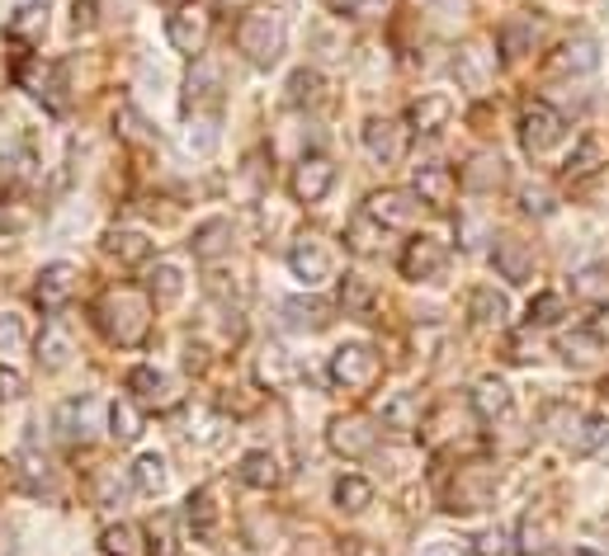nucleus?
I'll use <instances>...</instances> for the list:
<instances>
[{"label":"nucleus","instance_id":"obj_20","mask_svg":"<svg viewBox=\"0 0 609 556\" xmlns=\"http://www.w3.org/2000/svg\"><path fill=\"white\" fill-rule=\"evenodd\" d=\"M487 505H491V476L478 471V467L459 471L454 490H449V509H454V514H473V509H487Z\"/></svg>","mask_w":609,"mask_h":556},{"label":"nucleus","instance_id":"obj_53","mask_svg":"<svg viewBox=\"0 0 609 556\" xmlns=\"http://www.w3.org/2000/svg\"><path fill=\"white\" fill-rule=\"evenodd\" d=\"M151 556H170V514L151 524Z\"/></svg>","mask_w":609,"mask_h":556},{"label":"nucleus","instance_id":"obj_31","mask_svg":"<svg viewBox=\"0 0 609 556\" xmlns=\"http://www.w3.org/2000/svg\"><path fill=\"white\" fill-rule=\"evenodd\" d=\"M38 364H43L48 373L71 364V335H67L62 321H48V330L38 335Z\"/></svg>","mask_w":609,"mask_h":556},{"label":"nucleus","instance_id":"obj_29","mask_svg":"<svg viewBox=\"0 0 609 556\" xmlns=\"http://www.w3.org/2000/svg\"><path fill=\"white\" fill-rule=\"evenodd\" d=\"M534 43H539L534 19H505V24H501V57H505V62H520L524 52H534Z\"/></svg>","mask_w":609,"mask_h":556},{"label":"nucleus","instance_id":"obj_13","mask_svg":"<svg viewBox=\"0 0 609 556\" xmlns=\"http://www.w3.org/2000/svg\"><path fill=\"white\" fill-rule=\"evenodd\" d=\"M369 212L392 231V227H411L421 217V193L416 189H383L369 198Z\"/></svg>","mask_w":609,"mask_h":556},{"label":"nucleus","instance_id":"obj_27","mask_svg":"<svg viewBox=\"0 0 609 556\" xmlns=\"http://www.w3.org/2000/svg\"><path fill=\"white\" fill-rule=\"evenodd\" d=\"M331 321V307L322 297H288L284 302V326L288 330H326Z\"/></svg>","mask_w":609,"mask_h":556},{"label":"nucleus","instance_id":"obj_4","mask_svg":"<svg viewBox=\"0 0 609 556\" xmlns=\"http://www.w3.org/2000/svg\"><path fill=\"white\" fill-rule=\"evenodd\" d=\"M208 33H213V10H208V0H185V6L170 14V24H166L170 48L185 52V57H199V52L208 48Z\"/></svg>","mask_w":609,"mask_h":556},{"label":"nucleus","instance_id":"obj_14","mask_svg":"<svg viewBox=\"0 0 609 556\" xmlns=\"http://www.w3.org/2000/svg\"><path fill=\"white\" fill-rule=\"evenodd\" d=\"M449 118H454V99L440 90H425L421 99H411V109H406V123L416 137H435L440 128H449Z\"/></svg>","mask_w":609,"mask_h":556},{"label":"nucleus","instance_id":"obj_35","mask_svg":"<svg viewBox=\"0 0 609 556\" xmlns=\"http://www.w3.org/2000/svg\"><path fill=\"white\" fill-rule=\"evenodd\" d=\"M180 292H185V278H180V269H175V265H156L147 274V297L156 307H175V302H180Z\"/></svg>","mask_w":609,"mask_h":556},{"label":"nucleus","instance_id":"obj_9","mask_svg":"<svg viewBox=\"0 0 609 556\" xmlns=\"http://www.w3.org/2000/svg\"><path fill=\"white\" fill-rule=\"evenodd\" d=\"M326 444L341 453V458H364L379 444V429H373L369 415H341V420H331L326 429Z\"/></svg>","mask_w":609,"mask_h":556},{"label":"nucleus","instance_id":"obj_44","mask_svg":"<svg viewBox=\"0 0 609 556\" xmlns=\"http://www.w3.org/2000/svg\"><path fill=\"white\" fill-rule=\"evenodd\" d=\"M322 90H326V86H322V76L312 71V67H303V71L288 76V105H298V109H303V105H322Z\"/></svg>","mask_w":609,"mask_h":556},{"label":"nucleus","instance_id":"obj_33","mask_svg":"<svg viewBox=\"0 0 609 556\" xmlns=\"http://www.w3.org/2000/svg\"><path fill=\"white\" fill-rule=\"evenodd\" d=\"M105 250L114 255V260H124V265H143L147 255H151V241L143 231H128V227H114L105 236Z\"/></svg>","mask_w":609,"mask_h":556},{"label":"nucleus","instance_id":"obj_2","mask_svg":"<svg viewBox=\"0 0 609 556\" xmlns=\"http://www.w3.org/2000/svg\"><path fill=\"white\" fill-rule=\"evenodd\" d=\"M237 48L251 67L269 71L284 57V19L279 14H242L237 19Z\"/></svg>","mask_w":609,"mask_h":556},{"label":"nucleus","instance_id":"obj_17","mask_svg":"<svg viewBox=\"0 0 609 556\" xmlns=\"http://www.w3.org/2000/svg\"><path fill=\"white\" fill-rule=\"evenodd\" d=\"M491 260H497V274L505 284H529V278H534V250H529L520 236H501Z\"/></svg>","mask_w":609,"mask_h":556},{"label":"nucleus","instance_id":"obj_6","mask_svg":"<svg viewBox=\"0 0 609 556\" xmlns=\"http://www.w3.org/2000/svg\"><path fill=\"white\" fill-rule=\"evenodd\" d=\"M14 81L24 86L33 99H43L52 113L67 109V95H62V67L57 62H43V57H24V62L14 67Z\"/></svg>","mask_w":609,"mask_h":556},{"label":"nucleus","instance_id":"obj_30","mask_svg":"<svg viewBox=\"0 0 609 556\" xmlns=\"http://www.w3.org/2000/svg\"><path fill=\"white\" fill-rule=\"evenodd\" d=\"M237 476L246 486H255V490H274V486H279V463H274V453L255 448V453H246V458L237 463Z\"/></svg>","mask_w":609,"mask_h":556},{"label":"nucleus","instance_id":"obj_16","mask_svg":"<svg viewBox=\"0 0 609 556\" xmlns=\"http://www.w3.org/2000/svg\"><path fill=\"white\" fill-rule=\"evenodd\" d=\"M411 189L421 193V203L449 208V203H454L459 180H454V170H449L444 161H425V166H416V180H411Z\"/></svg>","mask_w":609,"mask_h":556},{"label":"nucleus","instance_id":"obj_56","mask_svg":"<svg viewBox=\"0 0 609 556\" xmlns=\"http://www.w3.org/2000/svg\"><path fill=\"white\" fill-rule=\"evenodd\" d=\"M425 6H444V10H454V6H463V0H425Z\"/></svg>","mask_w":609,"mask_h":556},{"label":"nucleus","instance_id":"obj_54","mask_svg":"<svg viewBox=\"0 0 609 556\" xmlns=\"http://www.w3.org/2000/svg\"><path fill=\"white\" fill-rule=\"evenodd\" d=\"M24 396V377L14 368H0V401H19Z\"/></svg>","mask_w":609,"mask_h":556},{"label":"nucleus","instance_id":"obj_57","mask_svg":"<svg viewBox=\"0 0 609 556\" xmlns=\"http://www.w3.org/2000/svg\"><path fill=\"white\" fill-rule=\"evenodd\" d=\"M223 6H237V10H246V6H251V0H223Z\"/></svg>","mask_w":609,"mask_h":556},{"label":"nucleus","instance_id":"obj_21","mask_svg":"<svg viewBox=\"0 0 609 556\" xmlns=\"http://www.w3.org/2000/svg\"><path fill=\"white\" fill-rule=\"evenodd\" d=\"M128 391H132L137 406H156V410H166L175 401V396H170V377L156 373V368H132L128 373Z\"/></svg>","mask_w":609,"mask_h":556},{"label":"nucleus","instance_id":"obj_34","mask_svg":"<svg viewBox=\"0 0 609 556\" xmlns=\"http://www.w3.org/2000/svg\"><path fill=\"white\" fill-rule=\"evenodd\" d=\"M468 316H473L478 326H505V316H510L505 292H497V288H478L473 297H468Z\"/></svg>","mask_w":609,"mask_h":556},{"label":"nucleus","instance_id":"obj_3","mask_svg":"<svg viewBox=\"0 0 609 556\" xmlns=\"http://www.w3.org/2000/svg\"><path fill=\"white\" fill-rule=\"evenodd\" d=\"M567 137V118L553 109V105H543V99H529L524 113H520V142L529 156H548L558 142Z\"/></svg>","mask_w":609,"mask_h":556},{"label":"nucleus","instance_id":"obj_46","mask_svg":"<svg viewBox=\"0 0 609 556\" xmlns=\"http://www.w3.org/2000/svg\"><path fill=\"white\" fill-rule=\"evenodd\" d=\"M562 354H567V364H591L596 354H605V340L596 330H577V335H562Z\"/></svg>","mask_w":609,"mask_h":556},{"label":"nucleus","instance_id":"obj_19","mask_svg":"<svg viewBox=\"0 0 609 556\" xmlns=\"http://www.w3.org/2000/svg\"><path fill=\"white\" fill-rule=\"evenodd\" d=\"M600 67V52H596V38L591 33H577L553 52V71L558 76H591Z\"/></svg>","mask_w":609,"mask_h":556},{"label":"nucleus","instance_id":"obj_51","mask_svg":"<svg viewBox=\"0 0 609 556\" xmlns=\"http://www.w3.org/2000/svg\"><path fill=\"white\" fill-rule=\"evenodd\" d=\"M114 123H119V132L128 137V142H151V132H147V123H143V113H137V109H128V105H124Z\"/></svg>","mask_w":609,"mask_h":556},{"label":"nucleus","instance_id":"obj_39","mask_svg":"<svg viewBox=\"0 0 609 556\" xmlns=\"http://www.w3.org/2000/svg\"><path fill=\"white\" fill-rule=\"evenodd\" d=\"M572 292L581 302H609V269L605 265H586L572 274Z\"/></svg>","mask_w":609,"mask_h":556},{"label":"nucleus","instance_id":"obj_38","mask_svg":"<svg viewBox=\"0 0 609 556\" xmlns=\"http://www.w3.org/2000/svg\"><path fill=\"white\" fill-rule=\"evenodd\" d=\"M454 71H459V81L473 90V95H482L487 90V71H491V57L482 52V48H463L459 57H454Z\"/></svg>","mask_w":609,"mask_h":556},{"label":"nucleus","instance_id":"obj_40","mask_svg":"<svg viewBox=\"0 0 609 556\" xmlns=\"http://www.w3.org/2000/svg\"><path fill=\"white\" fill-rule=\"evenodd\" d=\"M336 505L345 509V514H360V509H369L373 505V481H364V476H341L336 481Z\"/></svg>","mask_w":609,"mask_h":556},{"label":"nucleus","instance_id":"obj_18","mask_svg":"<svg viewBox=\"0 0 609 556\" xmlns=\"http://www.w3.org/2000/svg\"><path fill=\"white\" fill-rule=\"evenodd\" d=\"M95 425H100V401H95V396H81V401H67L57 410V429H62L67 444H86Z\"/></svg>","mask_w":609,"mask_h":556},{"label":"nucleus","instance_id":"obj_24","mask_svg":"<svg viewBox=\"0 0 609 556\" xmlns=\"http://www.w3.org/2000/svg\"><path fill=\"white\" fill-rule=\"evenodd\" d=\"M379 425H383V429H397V434L421 429V396H411V391H392L387 401H383Z\"/></svg>","mask_w":609,"mask_h":556},{"label":"nucleus","instance_id":"obj_45","mask_svg":"<svg viewBox=\"0 0 609 556\" xmlns=\"http://www.w3.org/2000/svg\"><path fill=\"white\" fill-rule=\"evenodd\" d=\"M341 307L355 311V316H364L373 307V284H369L364 274H345L341 278Z\"/></svg>","mask_w":609,"mask_h":556},{"label":"nucleus","instance_id":"obj_52","mask_svg":"<svg viewBox=\"0 0 609 556\" xmlns=\"http://www.w3.org/2000/svg\"><path fill=\"white\" fill-rule=\"evenodd\" d=\"M520 203H524V212L548 217V212H553V193H548L543 185H529V189H520Z\"/></svg>","mask_w":609,"mask_h":556},{"label":"nucleus","instance_id":"obj_7","mask_svg":"<svg viewBox=\"0 0 609 556\" xmlns=\"http://www.w3.org/2000/svg\"><path fill=\"white\" fill-rule=\"evenodd\" d=\"M288 269H293V278H298V284L322 288L326 278H331V250H326L322 236H298V241H293V250H288Z\"/></svg>","mask_w":609,"mask_h":556},{"label":"nucleus","instance_id":"obj_26","mask_svg":"<svg viewBox=\"0 0 609 556\" xmlns=\"http://www.w3.org/2000/svg\"><path fill=\"white\" fill-rule=\"evenodd\" d=\"M189 246H194L199 260H218V255L232 250V222H227V217H208V222L194 227V241Z\"/></svg>","mask_w":609,"mask_h":556},{"label":"nucleus","instance_id":"obj_43","mask_svg":"<svg viewBox=\"0 0 609 556\" xmlns=\"http://www.w3.org/2000/svg\"><path fill=\"white\" fill-rule=\"evenodd\" d=\"M100 543H105L109 556H143V528L137 524H109Z\"/></svg>","mask_w":609,"mask_h":556},{"label":"nucleus","instance_id":"obj_1","mask_svg":"<svg viewBox=\"0 0 609 556\" xmlns=\"http://www.w3.org/2000/svg\"><path fill=\"white\" fill-rule=\"evenodd\" d=\"M95 326H100L114 345H143L147 340V326H151V302L137 288H109L100 302H95Z\"/></svg>","mask_w":609,"mask_h":556},{"label":"nucleus","instance_id":"obj_50","mask_svg":"<svg viewBox=\"0 0 609 556\" xmlns=\"http://www.w3.org/2000/svg\"><path fill=\"white\" fill-rule=\"evenodd\" d=\"M510 552V533L505 528H487L473 538V556H505Z\"/></svg>","mask_w":609,"mask_h":556},{"label":"nucleus","instance_id":"obj_55","mask_svg":"<svg viewBox=\"0 0 609 556\" xmlns=\"http://www.w3.org/2000/svg\"><path fill=\"white\" fill-rule=\"evenodd\" d=\"M416 556H459V552L449 547V543H425V547H421Z\"/></svg>","mask_w":609,"mask_h":556},{"label":"nucleus","instance_id":"obj_49","mask_svg":"<svg viewBox=\"0 0 609 556\" xmlns=\"http://www.w3.org/2000/svg\"><path fill=\"white\" fill-rule=\"evenodd\" d=\"M24 340H29L24 316H19V311H0V349H19Z\"/></svg>","mask_w":609,"mask_h":556},{"label":"nucleus","instance_id":"obj_28","mask_svg":"<svg viewBox=\"0 0 609 556\" xmlns=\"http://www.w3.org/2000/svg\"><path fill=\"white\" fill-rule=\"evenodd\" d=\"M548 547H553V514L548 509H529L524 524H520V556H543Z\"/></svg>","mask_w":609,"mask_h":556},{"label":"nucleus","instance_id":"obj_36","mask_svg":"<svg viewBox=\"0 0 609 556\" xmlns=\"http://www.w3.org/2000/svg\"><path fill=\"white\" fill-rule=\"evenodd\" d=\"M43 29H48V6H19L10 14V24H6V33L14 38V43H38Z\"/></svg>","mask_w":609,"mask_h":556},{"label":"nucleus","instance_id":"obj_32","mask_svg":"<svg viewBox=\"0 0 609 556\" xmlns=\"http://www.w3.org/2000/svg\"><path fill=\"white\" fill-rule=\"evenodd\" d=\"M473 410L482 415V420H501V415H510V387L501 383V377H482V383L473 387Z\"/></svg>","mask_w":609,"mask_h":556},{"label":"nucleus","instance_id":"obj_41","mask_svg":"<svg viewBox=\"0 0 609 556\" xmlns=\"http://www.w3.org/2000/svg\"><path fill=\"white\" fill-rule=\"evenodd\" d=\"M605 161V142L600 137H581V147L572 151V161H567V180H586V175H596Z\"/></svg>","mask_w":609,"mask_h":556},{"label":"nucleus","instance_id":"obj_15","mask_svg":"<svg viewBox=\"0 0 609 556\" xmlns=\"http://www.w3.org/2000/svg\"><path fill=\"white\" fill-rule=\"evenodd\" d=\"M71 292H76V269L57 260V265H48L43 274H38V284H33V302L52 316V311H62V307L71 302Z\"/></svg>","mask_w":609,"mask_h":556},{"label":"nucleus","instance_id":"obj_5","mask_svg":"<svg viewBox=\"0 0 609 556\" xmlns=\"http://www.w3.org/2000/svg\"><path fill=\"white\" fill-rule=\"evenodd\" d=\"M326 373H331V383L345 387V391H369L383 377V364H379V354H373L369 345H341L336 354H331Z\"/></svg>","mask_w":609,"mask_h":556},{"label":"nucleus","instance_id":"obj_25","mask_svg":"<svg viewBox=\"0 0 609 556\" xmlns=\"http://www.w3.org/2000/svg\"><path fill=\"white\" fill-rule=\"evenodd\" d=\"M577 458H609V420L605 415H581V425L572 434Z\"/></svg>","mask_w":609,"mask_h":556},{"label":"nucleus","instance_id":"obj_22","mask_svg":"<svg viewBox=\"0 0 609 556\" xmlns=\"http://www.w3.org/2000/svg\"><path fill=\"white\" fill-rule=\"evenodd\" d=\"M383 241H387V227H383V222H379V217H373L369 208L350 217V227H345V246L355 250V255H379V250H383Z\"/></svg>","mask_w":609,"mask_h":556},{"label":"nucleus","instance_id":"obj_47","mask_svg":"<svg viewBox=\"0 0 609 556\" xmlns=\"http://www.w3.org/2000/svg\"><path fill=\"white\" fill-rule=\"evenodd\" d=\"M213 524H218V509H213V490H194V495H189V528L199 533V538H208Z\"/></svg>","mask_w":609,"mask_h":556},{"label":"nucleus","instance_id":"obj_23","mask_svg":"<svg viewBox=\"0 0 609 556\" xmlns=\"http://www.w3.org/2000/svg\"><path fill=\"white\" fill-rule=\"evenodd\" d=\"M505 185V161L497 151H482L473 156V161L463 166V189H473V193H491V189H501Z\"/></svg>","mask_w":609,"mask_h":556},{"label":"nucleus","instance_id":"obj_11","mask_svg":"<svg viewBox=\"0 0 609 556\" xmlns=\"http://www.w3.org/2000/svg\"><path fill=\"white\" fill-rule=\"evenodd\" d=\"M444 265H449V250H444V241H435V236H416V241H406V250H402V274L416 278V284L440 278Z\"/></svg>","mask_w":609,"mask_h":556},{"label":"nucleus","instance_id":"obj_42","mask_svg":"<svg viewBox=\"0 0 609 556\" xmlns=\"http://www.w3.org/2000/svg\"><path fill=\"white\" fill-rule=\"evenodd\" d=\"M132 481H137V490H147V495L166 490L170 471H166V458H161V453H143V458H137V467H132Z\"/></svg>","mask_w":609,"mask_h":556},{"label":"nucleus","instance_id":"obj_12","mask_svg":"<svg viewBox=\"0 0 609 556\" xmlns=\"http://www.w3.org/2000/svg\"><path fill=\"white\" fill-rule=\"evenodd\" d=\"M364 151L379 166H397L402 151H406V128L397 123V118H369L364 123Z\"/></svg>","mask_w":609,"mask_h":556},{"label":"nucleus","instance_id":"obj_37","mask_svg":"<svg viewBox=\"0 0 609 556\" xmlns=\"http://www.w3.org/2000/svg\"><path fill=\"white\" fill-rule=\"evenodd\" d=\"M109 434L119 444H132L137 434H143V410H137L132 396H119V401L109 406Z\"/></svg>","mask_w":609,"mask_h":556},{"label":"nucleus","instance_id":"obj_48","mask_svg":"<svg viewBox=\"0 0 609 556\" xmlns=\"http://www.w3.org/2000/svg\"><path fill=\"white\" fill-rule=\"evenodd\" d=\"M562 297L558 292H539L534 302H529V326H558L562 321Z\"/></svg>","mask_w":609,"mask_h":556},{"label":"nucleus","instance_id":"obj_8","mask_svg":"<svg viewBox=\"0 0 609 556\" xmlns=\"http://www.w3.org/2000/svg\"><path fill=\"white\" fill-rule=\"evenodd\" d=\"M331 185H336V166H331V156H303L298 166H293V198L298 203H322V198L331 193Z\"/></svg>","mask_w":609,"mask_h":556},{"label":"nucleus","instance_id":"obj_10","mask_svg":"<svg viewBox=\"0 0 609 556\" xmlns=\"http://www.w3.org/2000/svg\"><path fill=\"white\" fill-rule=\"evenodd\" d=\"M218 99H223V71L218 62L199 57L185 81V113H218Z\"/></svg>","mask_w":609,"mask_h":556}]
</instances>
